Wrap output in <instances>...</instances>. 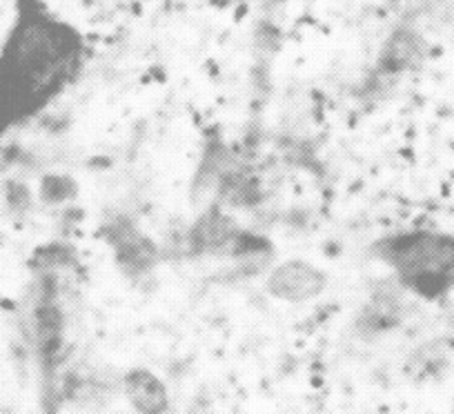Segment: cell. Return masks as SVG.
I'll return each mask as SVG.
<instances>
[{
    "instance_id": "cell-1",
    "label": "cell",
    "mask_w": 454,
    "mask_h": 414,
    "mask_svg": "<svg viewBox=\"0 0 454 414\" xmlns=\"http://www.w3.org/2000/svg\"><path fill=\"white\" fill-rule=\"evenodd\" d=\"M81 34L41 7L19 14L0 51V143L41 116L82 65Z\"/></svg>"
},
{
    "instance_id": "cell-2",
    "label": "cell",
    "mask_w": 454,
    "mask_h": 414,
    "mask_svg": "<svg viewBox=\"0 0 454 414\" xmlns=\"http://www.w3.org/2000/svg\"><path fill=\"white\" fill-rule=\"evenodd\" d=\"M377 254L405 294L439 301L454 290V234L405 230L379 241Z\"/></svg>"
},
{
    "instance_id": "cell-3",
    "label": "cell",
    "mask_w": 454,
    "mask_h": 414,
    "mask_svg": "<svg viewBox=\"0 0 454 414\" xmlns=\"http://www.w3.org/2000/svg\"><path fill=\"white\" fill-rule=\"evenodd\" d=\"M265 290L283 303H309L327 290V274L305 259H287L270 269Z\"/></svg>"
},
{
    "instance_id": "cell-4",
    "label": "cell",
    "mask_w": 454,
    "mask_h": 414,
    "mask_svg": "<svg viewBox=\"0 0 454 414\" xmlns=\"http://www.w3.org/2000/svg\"><path fill=\"white\" fill-rule=\"evenodd\" d=\"M121 392L137 414H168L169 392L163 379L147 368H132L121 377Z\"/></svg>"
},
{
    "instance_id": "cell-5",
    "label": "cell",
    "mask_w": 454,
    "mask_h": 414,
    "mask_svg": "<svg viewBox=\"0 0 454 414\" xmlns=\"http://www.w3.org/2000/svg\"><path fill=\"white\" fill-rule=\"evenodd\" d=\"M452 348L443 341L421 346L417 352H412V356L408 359L405 372H408V377L417 383L436 381V379L443 377L450 370V365H452Z\"/></svg>"
},
{
    "instance_id": "cell-6",
    "label": "cell",
    "mask_w": 454,
    "mask_h": 414,
    "mask_svg": "<svg viewBox=\"0 0 454 414\" xmlns=\"http://www.w3.org/2000/svg\"><path fill=\"white\" fill-rule=\"evenodd\" d=\"M74 190H69V178L65 176H47L41 185V196L45 203H63Z\"/></svg>"
},
{
    "instance_id": "cell-7",
    "label": "cell",
    "mask_w": 454,
    "mask_h": 414,
    "mask_svg": "<svg viewBox=\"0 0 454 414\" xmlns=\"http://www.w3.org/2000/svg\"><path fill=\"white\" fill-rule=\"evenodd\" d=\"M452 414H454V399H452Z\"/></svg>"
}]
</instances>
